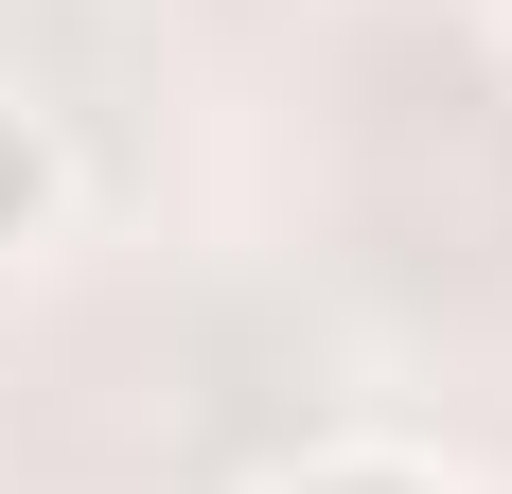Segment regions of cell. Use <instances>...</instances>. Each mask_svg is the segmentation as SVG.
<instances>
[{
  "label": "cell",
  "mask_w": 512,
  "mask_h": 494,
  "mask_svg": "<svg viewBox=\"0 0 512 494\" xmlns=\"http://www.w3.org/2000/svg\"><path fill=\"white\" fill-rule=\"evenodd\" d=\"M265 494H442V477H424L407 442H318V459H283Z\"/></svg>",
  "instance_id": "7a4b0ae2"
},
{
  "label": "cell",
  "mask_w": 512,
  "mask_h": 494,
  "mask_svg": "<svg viewBox=\"0 0 512 494\" xmlns=\"http://www.w3.org/2000/svg\"><path fill=\"white\" fill-rule=\"evenodd\" d=\"M495 71H512V0H495Z\"/></svg>",
  "instance_id": "3957f363"
},
{
  "label": "cell",
  "mask_w": 512,
  "mask_h": 494,
  "mask_svg": "<svg viewBox=\"0 0 512 494\" xmlns=\"http://www.w3.org/2000/svg\"><path fill=\"white\" fill-rule=\"evenodd\" d=\"M53 212H71V142L0 89V265H18V247H53Z\"/></svg>",
  "instance_id": "6da1fadb"
}]
</instances>
